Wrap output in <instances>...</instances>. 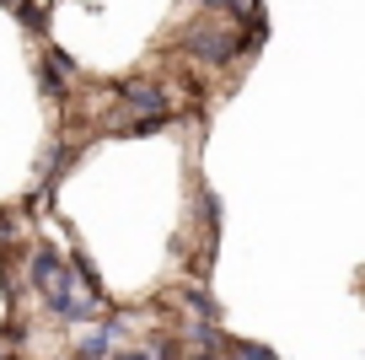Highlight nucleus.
<instances>
[{
    "mask_svg": "<svg viewBox=\"0 0 365 360\" xmlns=\"http://www.w3.org/2000/svg\"><path fill=\"white\" fill-rule=\"evenodd\" d=\"M97 306L103 301H97V285H91L86 274H65V285L48 296V312H54L59 323H91Z\"/></svg>",
    "mask_w": 365,
    "mask_h": 360,
    "instance_id": "obj_2",
    "label": "nucleus"
},
{
    "mask_svg": "<svg viewBox=\"0 0 365 360\" xmlns=\"http://www.w3.org/2000/svg\"><path fill=\"white\" fill-rule=\"evenodd\" d=\"M0 242H11V221H6V226H0Z\"/></svg>",
    "mask_w": 365,
    "mask_h": 360,
    "instance_id": "obj_9",
    "label": "nucleus"
},
{
    "mask_svg": "<svg viewBox=\"0 0 365 360\" xmlns=\"http://www.w3.org/2000/svg\"><path fill=\"white\" fill-rule=\"evenodd\" d=\"M65 259H59L54 248H33V259H27V280H33L38 296H54L59 285H65Z\"/></svg>",
    "mask_w": 365,
    "mask_h": 360,
    "instance_id": "obj_4",
    "label": "nucleus"
},
{
    "mask_svg": "<svg viewBox=\"0 0 365 360\" xmlns=\"http://www.w3.org/2000/svg\"><path fill=\"white\" fill-rule=\"evenodd\" d=\"M113 334H118V323L86 328V334L76 339V360H113Z\"/></svg>",
    "mask_w": 365,
    "mask_h": 360,
    "instance_id": "obj_5",
    "label": "nucleus"
},
{
    "mask_svg": "<svg viewBox=\"0 0 365 360\" xmlns=\"http://www.w3.org/2000/svg\"><path fill=\"white\" fill-rule=\"evenodd\" d=\"M182 49L194 59H205V65H231V59H242L252 49V33H231V27H220V22H205V27H188V33H182Z\"/></svg>",
    "mask_w": 365,
    "mask_h": 360,
    "instance_id": "obj_1",
    "label": "nucleus"
},
{
    "mask_svg": "<svg viewBox=\"0 0 365 360\" xmlns=\"http://www.w3.org/2000/svg\"><path fill=\"white\" fill-rule=\"evenodd\" d=\"M231 360H274V349H269V344H247V339H237V344H231Z\"/></svg>",
    "mask_w": 365,
    "mask_h": 360,
    "instance_id": "obj_6",
    "label": "nucleus"
},
{
    "mask_svg": "<svg viewBox=\"0 0 365 360\" xmlns=\"http://www.w3.org/2000/svg\"><path fill=\"white\" fill-rule=\"evenodd\" d=\"M118 102H124L129 113H140V119H161V113H172V97L156 86V81H124V86H118Z\"/></svg>",
    "mask_w": 365,
    "mask_h": 360,
    "instance_id": "obj_3",
    "label": "nucleus"
},
{
    "mask_svg": "<svg viewBox=\"0 0 365 360\" xmlns=\"http://www.w3.org/2000/svg\"><path fill=\"white\" fill-rule=\"evenodd\" d=\"M113 360H150L145 349H113Z\"/></svg>",
    "mask_w": 365,
    "mask_h": 360,
    "instance_id": "obj_8",
    "label": "nucleus"
},
{
    "mask_svg": "<svg viewBox=\"0 0 365 360\" xmlns=\"http://www.w3.org/2000/svg\"><path fill=\"white\" fill-rule=\"evenodd\" d=\"M156 360H182V344H178V339H161V344H156Z\"/></svg>",
    "mask_w": 365,
    "mask_h": 360,
    "instance_id": "obj_7",
    "label": "nucleus"
}]
</instances>
